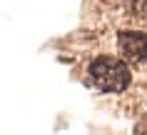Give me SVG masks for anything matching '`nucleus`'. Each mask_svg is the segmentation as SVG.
<instances>
[{"label": "nucleus", "mask_w": 147, "mask_h": 135, "mask_svg": "<svg viewBox=\"0 0 147 135\" xmlns=\"http://www.w3.org/2000/svg\"><path fill=\"white\" fill-rule=\"evenodd\" d=\"M90 78L105 93H122L130 85V68L125 60L100 55L90 63Z\"/></svg>", "instance_id": "f257e3e1"}, {"label": "nucleus", "mask_w": 147, "mask_h": 135, "mask_svg": "<svg viewBox=\"0 0 147 135\" xmlns=\"http://www.w3.org/2000/svg\"><path fill=\"white\" fill-rule=\"evenodd\" d=\"M117 45H120V53L127 63H145L147 60V33H130L125 30L120 33L117 38Z\"/></svg>", "instance_id": "f03ea898"}]
</instances>
